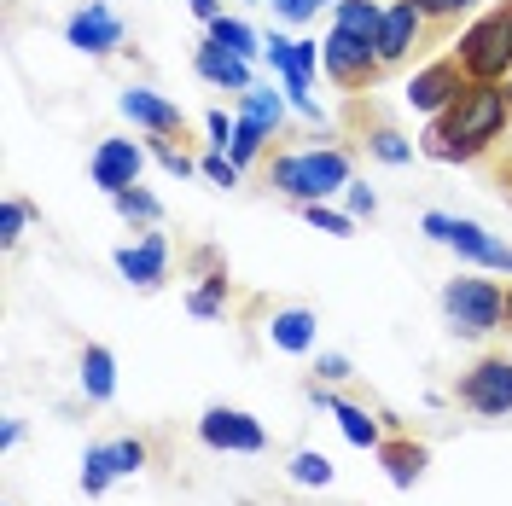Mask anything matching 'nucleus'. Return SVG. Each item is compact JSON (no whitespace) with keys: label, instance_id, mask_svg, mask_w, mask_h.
I'll return each mask as SVG.
<instances>
[{"label":"nucleus","instance_id":"obj_17","mask_svg":"<svg viewBox=\"0 0 512 506\" xmlns=\"http://www.w3.org/2000/svg\"><path fill=\"white\" fill-rule=\"evenodd\" d=\"M315 338H320L315 309H274V320H268V344L280 355H309Z\"/></svg>","mask_w":512,"mask_h":506},{"label":"nucleus","instance_id":"obj_21","mask_svg":"<svg viewBox=\"0 0 512 506\" xmlns=\"http://www.w3.org/2000/svg\"><path fill=\"white\" fill-rule=\"evenodd\" d=\"M239 117H251V123H262L268 134H280L291 117V99L286 88H274V82H256L251 94H239Z\"/></svg>","mask_w":512,"mask_h":506},{"label":"nucleus","instance_id":"obj_33","mask_svg":"<svg viewBox=\"0 0 512 506\" xmlns=\"http://www.w3.org/2000/svg\"><path fill=\"white\" fill-rule=\"evenodd\" d=\"M198 175H204L210 187H239V181H245V169L227 158V152H216V146H210V152L198 158Z\"/></svg>","mask_w":512,"mask_h":506},{"label":"nucleus","instance_id":"obj_7","mask_svg":"<svg viewBox=\"0 0 512 506\" xmlns=\"http://www.w3.org/2000/svg\"><path fill=\"white\" fill-rule=\"evenodd\" d=\"M262 59H268V70L280 76V88H286L291 99H297V94H315L320 41H309V35H286V30H268V35H262Z\"/></svg>","mask_w":512,"mask_h":506},{"label":"nucleus","instance_id":"obj_38","mask_svg":"<svg viewBox=\"0 0 512 506\" xmlns=\"http://www.w3.org/2000/svg\"><path fill=\"white\" fill-rule=\"evenodd\" d=\"M111 448H117V472L123 477H134L140 466H146V443H140V437H117Z\"/></svg>","mask_w":512,"mask_h":506},{"label":"nucleus","instance_id":"obj_19","mask_svg":"<svg viewBox=\"0 0 512 506\" xmlns=\"http://www.w3.org/2000/svg\"><path fill=\"white\" fill-rule=\"evenodd\" d=\"M361 146H367V158L390 163V169L414 163V140H408V134H402L396 123H384V117H373V111H367V123H361Z\"/></svg>","mask_w":512,"mask_h":506},{"label":"nucleus","instance_id":"obj_41","mask_svg":"<svg viewBox=\"0 0 512 506\" xmlns=\"http://www.w3.org/2000/svg\"><path fill=\"white\" fill-rule=\"evenodd\" d=\"M18 443H24V419H6V425H0V448L12 454Z\"/></svg>","mask_w":512,"mask_h":506},{"label":"nucleus","instance_id":"obj_25","mask_svg":"<svg viewBox=\"0 0 512 506\" xmlns=\"http://www.w3.org/2000/svg\"><path fill=\"white\" fill-rule=\"evenodd\" d=\"M204 35H210V41H216V47H227V53H239V59H262V35L251 30V24H245V18H216V24H204Z\"/></svg>","mask_w":512,"mask_h":506},{"label":"nucleus","instance_id":"obj_29","mask_svg":"<svg viewBox=\"0 0 512 506\" xmlns=\"http://www.w3.org/2000/svg\"><path fill=\"white\" fill-rule=\"evenodd\" d=\"M146 152H152V163H158L163 175H175V181L198 175V158H192L187 146H175L169 134H146Z\"/></svg>","mask_w":512,"mask_h":506},{"label":"nucleus","instance_id":"obj_1","mask_svg":"<svg viewBox=\"0 0 512 506\" xmlns=\"http://www.w3.org/2000/svg\"><path fill=\"white\" fill-rule=\"evenodd\" d=\"M512 128V105L501 82H466L443 117H431L419 134V152L431 163H483Z\"/></svg>","mask_w":512,"mask_h":506},{"label":"nucleus","instance_id":"obj_9","mask_svg":"<svg viewBox=\"0 0 512 506\" xmlns=\"http://www.w3.org/2000/svg\"><path fill=\"white\" fill-rule=\"evenodd\" d=\"M198 443L216 448V454H262L268 448V431H262L256 413L216 402V408H204V419H198Z\"/></svg>","mask_w":512,"mask_h":506},{"label":"nucleus","instance_id":"obj_15","mask_svg":"<svg viewBox=\"0 0 512 506\" xmlns=\"http://www.w3.org/2000/svg\"><path fill=\"white\" fill-rule=\"evenodd\" d=\"M117 274H123L134 291H158V285L169 280V233L146 227L140 239H128L123 251H117Z\"/></svg>","mask_w":512,"mask_h":506},{"label":"nucleus","instance_id":"obj_20","mask_svg":"<svg viewBox=\"0 0 512 506\" xmlns=\"http://www.w3.org/2000/svg\"><path fill=\"white\" fill-rule=\"evenodd\" d=\"M76 379H82V396L88 402H111L117 396V355L105 344H88L82 361H76Z\"/></svg>","mask_w":512,"mask_h":506},{"label":"nucleus","instance_id":"obj_24","mask_svg":"<svg viewBox=\"0 0 512 506\" xmlns=\"http://www.w3.org/2000/svg\"><path fill=\"white\" fill-rule=\"evenodd\" d=\"M332 419H338V431H344V443H350V448H373V454H379L384 425L361 408V402H338V408H332Z\"/></svg>","mask_w":512,"mask_h":506},{"label":"nucleus","instance_id":"obj_6","mask_svg":"<svg viewBox=\"0 0 512 506\" xmlns=\"http://www.w3.org/2000/svg\"><path fill=\"white\" fill-rule=\"evenodd\" d=\"M320 76H326L338 94L361 99L367 88H379L384 59H379L373 41H361V35H350V30H326L320 35Z\"/></svg>","mask_w":512,"mask_h":506},{"label":"nucleus","instance_id":"obj_43","mask_svg":"<svg viewBox=\"0 0 512 506\" xmlns=\"http://www.w3.org/2000/svg\"><path fill=\"white\" fill-rule=\"evenodd\" d=\"M507 332H512V285H507Z\"/></svg>","mask_w":512,"mask_h":506},{"label":"nucleus","instance_id":"obj_18","mask_svg":"<svg viewBox=\"0 0 512 506\" xmlns=\"http://www.w3.org/2000/svg\"><path fill=\"white\" fill-rule=\"evenodd\" d=\"M425 443H414V437H384L379 443V466H384V477L396 483V489H414L419 477H425Z\"/></svg>","mask_w":512,"mask_h":506},{"label":"nucleus","instance_id":"obj_4","mask_svg":"<svg viewBox=\"0 0 512 506\" xmlns=\"http://www.w3.org/2000/svg\"><path fill=\"white\" fill-rule=\"evenodd\" d=\"M448 53L460 59L466 82H507L512 76V0L478 12V18L460 30V41H454Z\"/></svg>","mask_w":512,"mask_h":506},{"label":"nucleus","instance_id":"obj_8","mask_svg":"<svg viewBox=\"0 0 512 506\" xmlns=\"http://www.w3.org/2000/svg\"><path fill=\"white\" fill-rule=\"evenodd\" d=\"M454 396H460V408L483 413V419H507L512 413V355H483L472 373H460Z\"/></svg>","mask_w":512,"mask_h":506},{"label":"nucleus","instance_id":"obj_44","mask_svg":"<svg viewBox=\"0 0 512 506\" xmlns=\"http://www.w3.org/2000/svg\"><path fill=\"white\" fill-rule=\"evenodd\" d=\"M501 88H507V105H512V76H507V82H501Z\"/></svg>","mask_w":512,"mask_h":506},{"label":"nucleus","instance_id":"obj_42","mask_svg":"<svg viewBox=\"0 0 512 506\" xmlns=\"http://www.w3.org/2000/svg\"><path fill=\"white\" fill-rule=\"evenodd\" d=\"M495 181H501V192H507V204H512V158L501 163V169H495Z\"/></svg>","mask_w":512,"mask_h":506},{"label":"nucleus","instance_id":"obj_22","mask_svg":"<svg viewBox=\"0 0 512 506\" xmlns=\"http://www.w3.org/2000/svg\"><path fill=\"white\" fill-rule=\"evenodd\" d=\"M111 210H117V222L123 227H140V233L163 222V204H158V192L152 187H123L117 198H111Z\"/></svg>","mask_w":512,"mask_h":506},{"label":"nucleus","instance_id":"obj_5","mask_svg":"<svg viewBox=\"0 0 512 506\" xmlns=\"http://www.w3.org/2000/svg\"><path fill=\"white\" fill-rule=\"evenodd\" d=\"M419 233H425V239H437V245H448L466 268H483V274H512V245H507V239H495V233H489L483 222H472V216L425 210V216H419Z\"/></svg>","mask_w":512,"mask_h":506},{"label":"nucleus","instance_id":"obj_28","mask_svg":"<svg viewBox=\"0 0 512 506\" xmlns=\"http://www.w3.org/2000/svg\"><path fill=\"white\" fill-rule=\"evenodd\" d=\"M227 291H233V280H227V268H210L204 274V285L198 291H187V315H198V320H216L227 309Z\"/></svg>","mask_w":512,"mask_h":506},{"label":"nucleus","instance_id":"obj_2","mask_svg":"<svg viewBox=\"0 0 512 506\" xmlns=\"http://www.w3.org/2000/svg\"><path fill=\"white\" fill-rule=\"evenodd\" d=\"M355 181L350 146H303V152H268V187L303 204H332Z\"/></svg>","mask_w":512,"mask_h":506},{"label":"nucleus","instance_id":"obj_3","mask_svg":"<svg viewBox=\"0 0 512 506\" xmlns=\"http://www.w3.org/2000/svg\"><path fill=\"white\" fill-rule=\"evenodd\" d=\"M443 320L454 338H472V344H483V338H495V332H507V285L501 280H483L478 274H454V280L443 285Z\"/></svg>","mask_w":512,"mask_h":506},{"label":"nucleus","instance_id":"obj_32","mask_svg":"<svg viewBox=\"0 0 512 506\" xmlns=\"http://www.w3.org/2000/svg\"><path fill=\"white\" fill-rule=\"evenodd\" d=\"M303 222L320 227V233H332V239H350L355 233V216L338 210V204H303Z\"/></svg>","mask_w":512,"mask_h":506},{"label":"nucleus","instance_id":"obj_10","mask_svg":"<svg viewBox=\"0 0 512 506\" xmlns=\"http://www.w3.org/2000/svg\"><path fill=\"white\" fill-rule=\"evenodd\" d=\"M64 41H70L76 53H88V59H111L128 41V30H123V18H117V6L88 0V6H76V12L64 18Z\"/></svg>","mask_w":512,"mask_h":506},{"label":"nucleus","instance_id":"obj_34","mask_svg":"<svg viewBox=\"0 0 512 506\" xmlns=\"http://www.w3.org/2000/svg\"><path fill=\"white\" fill-rule=\"evenodd\" d=\"M414 6L431 18V30H448V24H460L466 12H478L483 0H414Z\"/></svg>","mask_w":512,"mask_h":506},{"label":"nucleus","instance_id":"obj_35","mask_svg":"<svg viewBox=\"0 0 512 506\" xmlns=\"http://www.w3.org/2000/svg\"><path fill=\"white\" fill-rule=\"evenodd\" d=\"M344 210H350L355 222H373V216H379V192L367 187V181H350V187H344Z\"/></svg>","mask_w":512,"mask_h":506},{"label":"nucleus","instance_id":"obj_11","mask_svg":"<svg viewBox=\"0 0 512 506\" xmlns=\"http://www.w3.org/2000/svg\"><path fill=\"white\" fill-rule=\"evenodd\" d=\"M146 146L140 140H123V134H111V140H99L94 158H88V181H94L105 198H117L123 187H140V175H146Z\"/></svg>","mask_w":512,"mask_h":506},{"label":"nucleus","instance_id":"obj_16","mask_svg":"<svg viewBox=\"0 0 512 506\" xmlns=\"http://www.w3.org/2000/svg\"><path fill=\"white\" fill-rule=\"evenodd\" d=\"M192 70H198V82H210L216 94H251V88H256L251 59H239V53L216 47L210 35H204V41L192 47Z\"/></svg>","mask_w":512,"mask_h":506},{"label":"nucleus","instance_id":"obj_14","mask_svg":"<svg viewBox=\"0 0 512 506\" xmlns=\"http://www.w3.org/2000/svg\"><path fill=\"white\" fill-rule=\"evenodd\" d=\"M431 35V18L419 12L414 0H384V24H379V59H384V70H396V64H408L414 59V47Z\"/></svg>","mask_w":512,"mask_h":506},{"label":"nucleus","instance_id":"obj_36","mask_svg":"<svg viewBox=\"0 0 512 506\" xmlns=\"http://www.w3.org/2000/svg\"><path fill=\"white\" fill-rule=\"evenodd\" d=\"M315 373H320V384H344V379H355V367H350V355H338V349H320V361H315Z\"/></svg>","mask_w":512,"mask_h":506},{"label":"nucleus","instance_id":"obj_37","mask_svg":"<svg viewBox=\"0 0 512 506\" xmlns=\"http://www.w3.org/2000/svg\"><path fill=\"white\" fill-rule=\"evenodd\" d=\"M274 6V18H286V24H315L320 18V0H268Z\"/></svg>","mask_w":512,"mask_h":506},{"label":"nucleus","instance_id":"obj_39","mask_svg":"<svg viewBox=\"0 0 512 506\" xmlns=\"http://www.w3.org/2000/svg\"><path fill=\"white\" fill-rule=\"evenodd\" d=\"M233 123H239V117H227V111H210V117H204V134H210V146H216V152L233 146Z\"/></svg>","mask_w":512,"mask_h":506},{"label":"nucleus","instance_id":"obj_40","mask_svg":"<svg viewBox=\"0 0 512 506\" xmlns=\"http://www.w3.org/2000/svg\"><path fill=\"white\" fill-rule=\"evenodd\" d=\"M187 6H192L198 24H216V18H222V0H187Z\"/></svg>","mask_w":512,"mask_h":506},{"label":"nucleus","instance_id":"obj_31","mask_svg":"<svg viewBox=\"0 0 512 506\" xmlns=\"http://www.w3.org/2000/svg\"><path fill=\"white\" fill-rule=\"evenodd\" d=\"M30 216H35L30 198H6V204H0V245H6V251H18V239H24Z\"/></svg>","mask_w":512,"mask_h":506},{"label":"nucleus","instance_id":"obj_30","mask_svg":"<svg viewBox=\"0 0 512 506\" xmlns=\"http://www.w3.org/2000/svg\"><path fill=\"white\" fill-rule=\"evenodd\" d=\"M286 472H291V483H303V489H326V483L338 477V466H332V460H326L320 448H297Z\"/></svg>","mask_w":512,"mask_h":506},{"label":"nucleus","instance_id":"obj_27","mask_svg":"<svg viewBox=\"0 0 512 506\" xmlns=\"http://www.w3.org/2000/svg\"><path fill=\"white\" fill-rule=\"evenodd\" d=\"M117 448L111 443H88V454H82V495H105L111 483H117Z\"/></svg>","mask_w":512,"mask_h":506},{"label":"nucleus","instance_id":"obj_45","mask_svg":"<svg viewBox=\"0 0 512 506\" xmlns=\"http://www.w3.org/2000/svg\"><path fill=\"white\" fill-rule=\"evenodd\" d=\"M320 6H338V0H320Z\"/></svg>","mask_w":512,"mask_h":506},{"label":"nucleus","instance_id":"obj_13","mask_svg":"<svg viewBox=\"0 0 512 506\" xmlns=\"http://www.w3.org/2000/svg\"><path fill=\"white\" fill-rule=\"evenodd\" d=\"M460 88H466V70H460V59H454V53H443V59L419 64L414 76H408V94H402V99L414 105L419 117H443Z\"/></svg>","mask_w":512,"mask_h":506},{"label":"nucleus","instance_id":"obj_26","mask_svg":"<svg viewBox=\"0 0 512 506\" xmlns=\"http://www.w3.org/2000/svg\"><path fill=\"white\" fill-rule=\"evenodd\" d=\"M233 117H239V111H233ZM274 140H280V134H268L262 123L239 117V123H233V146H227V158L239 163V169H251V163L268 158V146H274Z\"/></svg>","mask_w":512,"mask_h":506},{"label":"nucleus","instance_id":"obj_12","mask_svg":"<svg viewBox=\"0 0 512 506\" xmlns=\"http://www.w3.org/2000/svg\"><path fill=\"white\" fill-rule=\"evenodd\" d=\"M117 111H123L140 134H169V140H187V111H181L169 94L146 88V82H128L123 94H117Z\"/></svg>","mask_w":512,"mask_h":506},{"label":"nucleus","instance_id":"obj_23","mask_svg":"<svg viewBox=\"0 0 512 506\" xmlns=\"http://www.w3.org/2000/svg\"><path fill=\"white\" fill-rule=\"evenodd\" d=\"M379 24H384V0H338V6H332V30L379 41Z\"/></svg>","mask_w":512,"mask_h":506}]
</instances>
